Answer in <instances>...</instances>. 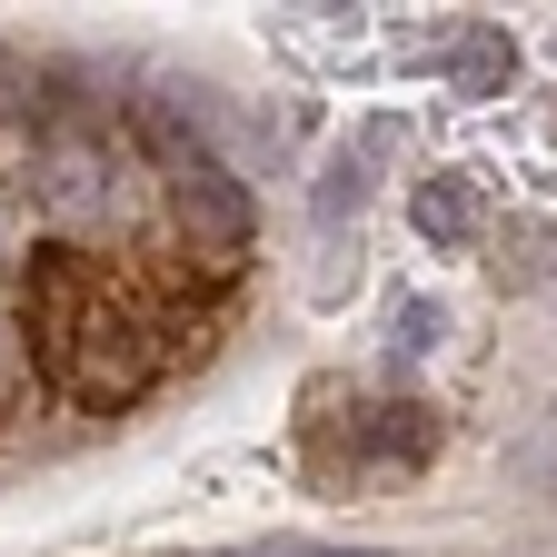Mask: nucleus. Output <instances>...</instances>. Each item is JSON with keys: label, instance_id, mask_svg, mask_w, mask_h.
<instances>
[{"label": "nucleus", "instance_id": "1", "mask_svg": "<svg viewBox=\"0 0 557 557\" xmlns=\"http://www.w3.org/2000/svg\"><path fill=\"white\" fill-rule=\"evenodd\" d=\"M30 359L50 369L60 398L81 408H120L160 379V319L129 299L120 259H90V249H50L30 269Z\"/></svg>", "mask_w": 557, "mask_h": 557}, {"label": "nucleus", "instance_id": "2", "mask_svg": "<svg viewBox=\"0 0 557 557\" xmlns=\"http://www.w3.org/2000/svg\"><path fill=\"white\" fill-rule=\"evenodd\" d=\"M139 139H150L160 170H170V209H180L189 259L209 278H230L249 259V189H239V170L199 139V120H180V100H139Z\"/></svg>", "mask_w": 557, "mask_h": 557}, {"label": "nucleus", "instance_id": "3", "mask_svg": "<svg viewBox=\"0 0 557 557\" xmlns=\"http://www.w3.org/2000/svg\"><path fill=\"white\" fill-rule=\"evenodd\" d=\"M30 209H40V129H30V100L0 81V259L30 249Z\"/></svg>", "mask_w": 557, "mask_h": 557}, {"label": "nucleus", "instance_id": "4", "mask_svg": "<svg viewBox=\"0 0 557 557\" xmlns=\"http://www.w3.org/2000/svg\"><path fill=\"white\" fill-rule=\"evenodd\" d=\"M408 220H418V239H429V249H468V239H478V199H468L458 170H438V180H418Z\"/></svg>", "mask_w": 557, "mask_h": 557}, {"label": "nucleus", "instance_id": "5", "mask_svg": "<svg viewBox=\"0 0 557 557\" xmlns=\"http://www.w3.org/2000/svg\"><path fill=\"white\" fill-rule=\"evenodd\" d=\"M448 81H458L468 100H498V90L518 81V50H508L498 30H468V40H458V60H448Z\"/></svg>", "mask_w": 557, "mask_h": 557}, {"label": "nucleus", "instance_id": "6", "mask_svg": "<svg viewBox=\"0 0 557 557\" xmlns=\"http://www.w3.org/2000/svg\"><path fill=\"white\" fill-rule=\"evenodd\" d=\"M199 557H398V547H319V537H259V547H199Z\"/></svg>", "mask_w": 557, "mask_h": 557}, {"label": "nucleus", "instance_id": "7", "mask_svg": "<svg viewBox=\"0 0 557 557\" xmlns=\"http://www.w3.org/2000/svg\"><path fill=\"white\" fill-rule=\"evenodd\" d=\"M547 249H557V230H518V239H498V278H547Z\"/></svg>", "mask_w": 557, "mask_h": 557}, {"label": "nucleus", "instance_id": "8", "mask_svg": "<svg viewBox=\"0 0 557 557\" xmlns=\"http://www.w3.org/2000/svg\"><path fill=\"white\" fill-rule=\"evenodd\" d=\"M438 329H448V319H438L429 299H408V309H398V338H388V348H398V359H429V348H438Z\"/></svg>", "mask_w": 557, "mask_h": 557}]
</instances>
